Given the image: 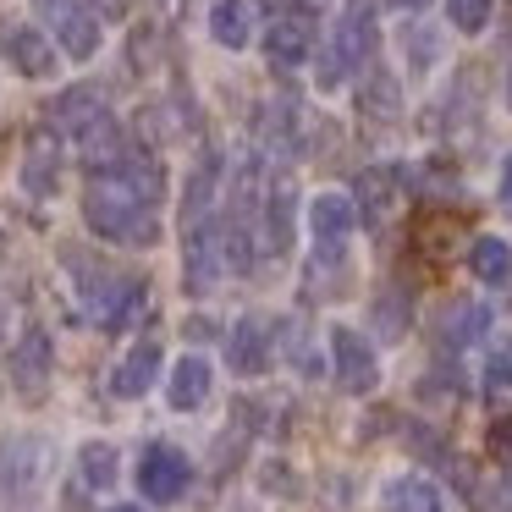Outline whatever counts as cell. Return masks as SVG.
<instances>
[{
	"instance_id": "1",
	"label": "cell",
	"mask_w": 512,
	"mask_h": 512,
	"mask_svg": "<svg viewBox=\"0 0 512 512\" xmlns=\"http://www.w3.org/2000/svg\"><path fill=\"white\" fill-rule=\"evenodd\" d=\"M83 221L105 237V243L127 248H155L160 243V215L122 171H94L89 193H83Z\"/></svg>"
},
{
	"instance_id": "2",
	"label": "cell",
	"mask_w": 512,
	"mask_h": 512,
	"mask_svg": "<svg viewBox=\"0 0 512 512\" xmlns=\"http://www.w3.org/2000/svg\"><path fill=\"white\" fill-rule=\"evenodd\" d=\"M375 6L369 0H347V12L336 17V34L331 45H325L320 56V89H342V78H353V72H369V61H375Z\"/></svg>"
},
{
	"instance_id": "3",
	"label": "cell",
	"mask_w": 512,
	"mask_h": 512,
	"mask_svg": "<svg viewBox=\"0 0 512 512\" xmlns=\"http://www.w3.org/2000/svg\"><path fill=\"white\" fill-rule=\"evenodd\" d=\"M34 17L56 34V45L67 50L72 61L100 56L105 28H100V12H94L89 0H34Z\"/></svg>"
},
{
	"instance_id": "4",
	"label": "cell",
	"mask_w": 512,
	"mask_h": 512,
	"mask_svg": "<svg viewBox=\"0 0 512 512\" xmlns=\"http://www.w3.org/2000/svg\"><path fill=\"white\" fill-rule=\"evenodd\" d=\"M89 287H83V309L100 331H122L138 309H144V281H127V276H105L100 265H83Z\"/></svg>"
},
{
	"instance_id": "5",
	"label": "cell",
	"mask_w": 512,
	"mask_h": 512,
	"mask_svg": "<svg viewBox=\"0 0 512 512\" xmlns=\"http://www.w3.org/2000/svg\"><path fill=\"white\" fill-rule=\"evenodd\" d=\"M182 276H188L193 298L210 292L215 276H221V221H215V210L182 215Z\"/></svg>"
},
{
	"instance_id": "6",
	"label": "cell",
	"mask_w": 512,
	"mask_h": 512,
	"mask_svg": "<svg viewBox=\"0 0 512 512\" xmlns=\"http://www.w3.org/2000/svg\"><path fill=\"white\" fill-rule=\"evenodd\" d=\"M138 485H144V496L155 501V507H171V501H182L193 485V457L171 441H149L144 463H138Z\"/></svg>"
},
{
	"instance_id": "7",
	"label": "cell",
	"mask_w": 512,
	"mask_h": 512,
	"mask_svg": "<svg viewBox=\"0 0 512 512\" xmlns=\"http://www.w3.org/2000/svg\"><path fill=\"white\" fill-rule=\"evenodd\" d=\"M331 364H336V386L347 397H369L380 386V358L369 347V336L353 331V325H331Z\"/></svg>"
},
{
	"instance_id": "8",
	"label": "cell",
	"mask_w": 512,
	"mask_h": 512,
	"mask_svg": "<svg viewBox=\"0 0 512 512\" xmlns=\"http://www.w3.org/2000/svg\"><path fill=\"white\" fill-rule=\"evenodd\" d=\"M358 226V204L347 193H314L309 199V232H314V259H342L347 237Z\"/></svg>"
},
{
	"instance_id": "9",
	"label": "cell",
	"mask_w": 512,
	"mask_h": 512,
	"mask_svg": "<svg viewBox=\"0 0 512 512\" xmlns=\"http://www.w3.org/2000/svg\"><path fill=\"white\" fill-rule=\"evenodd\" d=\"M56 188H61V138H56V127H34L23 149V193L50 199Z\"/></svg>"
},
{
	"instance_id": "10",
	"label": "cell",
	"mask_w": 512,
	"mask_h": 512,
	"mask_svg": "<svg viewBox=\"0 0 512 512\" xmlns=\"http://www.w3.org/2000/svg\"><path fill=\"white\" fill-rule=\"evenodd\" d=\"M309 50H314V23L303 12H281V17H270V28H265V56L276 61V67H303L309 61Z\"/></svg>"
},
{
	"instance_id": "11",
	"label": "cell",
	"mask_w": 512,
	"mask_h": 512,
	"mask_svg": "<svg viewBox=\"0 0 512 512\" xmlns=\"http://www.w3.org/2000/svg\"><path fill=\"white\" fill-rule=\"evenodd\" d=\"M50 364H56V347H50V331H23V342L12 347V380L23 397H39L50 380Z\"/></svg>"
},
{
	"instance_id": "12",
	"label": "cell",
	"mask_w": 512,
	"mask_h": 512,
	"mask_svg": "<svg viewBox=\"0 0 512 512\" xmlns=\"http://www.w3.org/2000/svg\"><path fill=\"white\" fill-rule=\"evenodd\" d=\"M105 100H100V89H61L56 94V105H50V127H56V133H72V138H83L89 133V127H100L105 122Z\"/></svg>"
},
{
	"instance_id": "13",
	"label": "cell",
	"mask_w": 512,
	"mask_h": 512,
	"mask_svg": "<svg viewBox=\"0 0 512 512\" xmlns=\"http://www.w3.org/2000/svg\"><path fill=\"white\" fill-rule=\"evenodd\" d=\"M155 380H160V347L155 342H138L133 353H122V358H116V369H111V391L122 402H138Z\"/></svg>"
},
{
	"instance_id": "14",
	"label": "cell",
	"mask_w": 512,
	"mask_h": 512,
	"mask_svg": "<svg viewBox=\"0 0 512 512\" xmlns=\"http://www.w3.org/2000/svg\"><path fill=\"white\" fill-rule=\"evenodd\" d=\"M397 188H402V171H391V166L358 171L353 204H364V221H369V226H386V215L397 210Z\"/></svg>"
},
{
	"instance_id": "15",
	"label": "cell",
	"mask_w": 512,
	"mask_h": 512,
	"mask_svg": "<svg viewBox=\"0 0 512 512\" xmlns=\"http://www.w3.org/2000/svg\"><path fill=\"white\" fill-rule=\"evenodd\" d=\"M380 507L386 512H446V496L435 479L424 474H397L380 485Z\"/></svg>"
},
{
	"instance_id": "16",
	"label": "cell",
	"mask_w": 512,
	"mask_h": 512,
	"mask_svg": "<svg viewBox=\"0 0 512 512\" xmlns=\"http://www.w3.org/2000/svg\"><path fill=\"white\" fill-rule=\"evenodd\" d=\"M259 237H265L270 254H287L292 248V182L276 177L265 193V204H259Z\"/></svg>"
},
{
	"instance_id": "17",
	"label": "cell",
	"mask_w": 512,
	"mask_h": 512,
	"mask_svg": "<svg viewBox=\"0 0 512 512\" xmlns=\"http://www.w3.org/2000/svg\"><path fill=\"white\" fill-rule=\"evenodd\" d=\"M232 369L237 375H265L270 369V320L243 314L232 331Z\"/></svg>"
},
{
	"instance_id": "18",
	"label": "cell",
	"mask_w": 512,
	"mask_h": 512,
	"mask_svg": "<svg viewBox=\"0 0 512 512\" xmlns=\"http://www.w3.org/2000/svg\"><path fill=\"white\" fill-rule=\"evenodd\" d=\"M6 61H12L23 78H50V72H56V45H50L39 28H12V34H6Z\"/></svg>"
},
{
	"instance_id": "19",
	"label": "cell",
	"mask_w": 512,
	"mask_h": 512,
	"mask_svg": "<svg viewBox=\"0 0 512 512\" xmlns=\"http://www.w3.org/2000/svg\"><path fill=\"white\" fill-rule=\"evenodd\" d=\"M204 397H210V364L193 358V353L177 358V364H171V380H166V402L177 413H193Z\"/></svg>"
},
{
	"instance_id": "20",
	"label": "cell",
	"mask_w": 512,
	"mask_h": 512,
	"mask_svg": "<svg viewBox=\"0 0 512 512\" xmlns=\"http://www.w3.org/2000/svg\"><path fill=\"white\" fill-rule=\"evenodd\" d=\"M468 270H474V281H485V287H507L512 281V243L507 237H474V243H468Z\"/></svg>"
},
{
	"instance_id": "21",
	"label": "cell",
	"mask_w": 512,
	"mask_h": 512,
	"mask_svg": "<svg viewBox=\"0 0 512 512\" xmlns=\"http://www.w3.org/2000/svg\"><path fill=\"white\" fill-rule=\"evenodd\" d=\"M248 12L254 0H210V39L221 50H243L248 45Z\"/></svg>"
},
{
	"instance_id": "22",
	"label": "cell",
	"mask_w": 512,
	"mask_h": 512,
	"mask_svg": "<svg viewBox=\"0 0 512 512\" xmlns=\"http://www.w3.org/2000/svg\"><path fill=\"white\" fill-rule=\"evenodd\" d=\"M39 463H45V446L12 441V446H6V457H0V485H6V490H28L39 479Z\"/></svg>"
},
{
	"instance_id": "23",
	"label": "cell",
	"mask_w": 512,
	"mask_h": 512,
	"mask_svg": "<svg viewBox=\"0 0 512 512\" xmlns=\"http://www.w3.org/2000/svg\"><path fill=\"white\" fill-rule=\"evenodd\" d=\"M116 474H122V457H116L111 441H89V446L78 452V479H83L89 490H111Z\"/></svg>"
},
{
	"instance_id": "24",
	"label": "cell",
	"mask_w": 512,
	"mask_h": 512,
	"mask_svg": "<svg viewBox=\"0 0 512 512\" xmlns=\"http://www.w3.org/2000/svg\"><path fill=\"white\" fill-rule=\"evenodd\" d=\"M397 105H402L397 78H391V72H364V89H358V111L375 116V122H391V116H397Z\"/></svg>"
},
{
	"instance_id": "25",
	"label": "cell",
	"mask_w": 512,
	"mask_h": 512,
	"mask_svg": "<svg viewBox=\"0 0 512 512\" xmlns=\"http://www.w3.org/2000/svg\"><path fill=\"white\" fill-rule=\"evenodd\" d=\"M402 56H408L413 72H430L435 61H441V39H435V28H424V23L402 28Z\"/></svg>"
},
{
	"instance_id": "26",
	"label": "cell",
	"mask_w": 512,
	"mask_h": 512,
	"mask_svg": "<svg viewBox=\"0 0 512 512\" xmlns=\"http://www.w3.org/2000/svg\"><path fill=\"white\" fill-rule=\"evenodd\" d=\"M490 331V309L485 303H463V309L446 320V342L452 347H468V342H479V336Z\"/></svg>"
},
{
	"instance_id": "27",
	"label": "cell",
	"mask_w": 512,
	"mask_h": 512,
	"mask_svg": "<svg viewBox=\"0 0 512 512\" xmlns=\"http://www.w3.org/2000/svg\"><path fill=\"white\" fill-rule=\"evenodd\" d=\"M485 386H512V336H496L485 347Z\"/></svg>"
},
{
	"instance_id": "28",
	"label": "cell",
	"mask_w": 512,
	"mask_h": 512,
	"mask_svg": "<svg viewBox=\"0 0 512 512\" xmlns=\"http://www.w3.org/2000/svg\"><path fill=\"white\" fill-rule=\"evenodd\" d=\"M446 12H452V28H457V34H485L490 0H446Z\"/></svg>"
},
{
	"instance_id": "29",
	"label": "cell",
	"mask_w": 512,
	"mask_h": 512,
	"mask_svg": "<svg viewBox=\"0 0 512 512\" xmlns=\"http://www.w3.org/2000/svg\"><path fill=\"white\" fill-rule=\"evenodd\" d=\"M485 446H490V457H496L501 468H512V413H501V419L490 424Z\"/></svg>"
},
{
	"instance_id": "30",
	"label": "cell",
	"mask_w": 512,
	"mask_h": 512,
	"mask_svg": "<svg viewBox=\"0 0 512 512\" xmlns=\"http://www.w3.org/2000/svg\"><path fill=\"white\" fill-rule=\"evenodd\" d=\"M292 369H298L303 380H314V375H320V353H314V342H309V336H292Z\"/></svg>"
},
{
	"instance_id": "31",
	"label": "cell",
	"mask_w": 512,
	"mask_h": 512,
	"mask_svg": "<svg viewBox=\"0 0 512 512\" xmlns=\"http://www.w3.org/2000/svg\"><path fill=\"white\" fill-rule=\"evenodd\" d=\"M375 320L391 325V331H402V325H408V303H402V292H397V303H391V298L375 303Z\"/></svg>"
},
{
	"instance_id": "32",
	"label": "cell",
	"mask_w": 512,
	"mask_h": 512,
	"mask_svg": "<svg viewBox=\"0 0 512 512\" xmlns=\"http://www.w3.org/2000/svg\"><path fill=\"white\" fill-rule=\"evenodd\" d=\"M501 210L512 215V155L501 160Z\"/></svg>"
},
{
	"instance_id": "33",
	"label": "cell",
	"mask_w": 512,
	"mask_h": 512,
	"mask_svg": "<svg viewBox=\"0 0 512 512\" xmlns=\"http://www.w3.org/2000/svg\"><path fill=\"white\" fill-rule=\"evenodd\" d=\"M320 6H325V0H292V12H303V17H314Z\"/></svg>"
},
{
	"instance_id": "34",
	"label": "cell",
	"mask_w": 512,
	"mask_h": 512,
	"mask_svg": "<svg viewBox=\"0 0 512 512\" xmlns=\"http://www.w3.org/2000/svg\"><path fill=\"white\" fill-rule=\"evenodd\" d=\"M391 6H397V12H424L430 0H391Z\"/></svg>"
},
{
	"instance_id": "35",
	"label": "cell",
	"mask_w": 512,
	"mask_h": 512,
	"mask_svg": "<svg viewBox=\"0 0 512 512\" xmlns=\"http://www.w3.org/2000/svg\"><path fill=\"white\" fill-rule=\"evenodd\" d=\"M501 507H507V512H512V479H507V490H501Z\"/></svg>"
},
{
	"instance_id": "36",
	"label": "cell",
	"mask_w": 512,
	"mask_h": 512,
	"mask_svg": "<svg viewBox=\"0 0 512 512\" xmlns=\"http://www.w3.org/2000/svg\"><path fill=\"white\" fill-rule=\"evenodd\" d=\"M507 111H512V67H507Z\"/></svg>"
},
{
	"instance_id": "37",
	"label": "cell",
	"mask_w": 512,
	"mask_h": 512,
	"mask_svg": "<svg viewBox=\"0 0 512 512\" xmlns=\"http://www.w3.org/2000/svg\"><path fill=\"white\" fill-rule=\"evenodd\" d=\"M111 512H138V507H111Z\"/></svg>"
}]
</instances>
